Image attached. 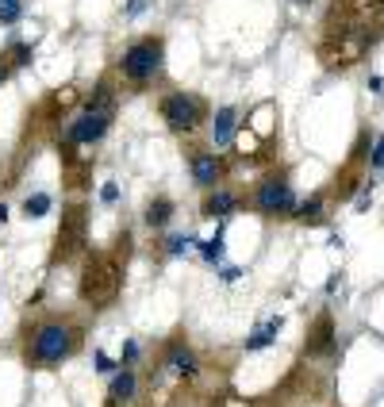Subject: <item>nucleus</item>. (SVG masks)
<instances>
[{"instance_id":"f257e3e1","label":"nucleus","mask_w":384,"mask_h":407,"mask_svg":"<svg viewBox=\"0 0 384 407\" xmlns=\"http://www.w3.org/2000/svg\"><path fill=\"white\" fill-rule=\"evenodd\" d=\"M85 346V327L73 315H42L24 331V365L54 369Z\"/></svg>"},{"instance_id":"f03ea898","label":"nucleus","mask_w":384,"mask_h":407,"mask_svg":"<svg viewBox=\"0 0 384 407\" xmlns=\"http://www.w3.org/2000/svg\"><path fill=\"white\" fill-rule=\"evenodd\" d=\"M123 292V261L119 254H85L81 281H77V296L85 308L104 311L112 308Z\"/></svg>"},{"instance_id":"7ed1b4c3","label":"nucleus","mask_w":384,"mask_h":407,"mask_svg":"<svg viewBox=\"0 0 384 407\" xmlns=\"http://www.w3.org/2000/svg\"><path fill=\"white\" fill-rule=\"evenodd\" d=\"M162 66H166V39L162 35H142V39H131L123 46V54L116 62V73L131 89H146L162 73Z\"/></svg>"},{"instance_id":"20e7f679","label":"nucleus","mask_w":384,"mask_h":407,"mask_svg":"<svg viewBox=\"0 0 384 407\" xmlns=\"http://www.w3.org/2000/svg\"><path fill=\"white\" fill-rule=\"evenodd\" d=\"M158 112H162V119H166V127H169L173 135L200 131V127L208 123V116H211L208 100H204L200 92H189V89L166 92V96L158 100Z\"/></svg>"},{"instance_id":"39448f33","label":"nucleus","mask_w":384,"mask_h":407,"mask_svg":"<svg viewBox=\"0 0 384 407\" xmlns=\"http://www.w3.org/2000/svg\"><path fill=\"white\" fill-rule=\"evenodd\" d=\"M89 254V208L85 204H69L62 211L58 234H54V250H51V266H69L73 258Z\"/></svg>"},{"instance_id":"423d86ee","label":"nucleus","mask_w":384,"mask_h":407,"mask_svg":"<svg viewBox=\"0 0 384 407\" xmlns=\"http://www.w3.org/2000/svg\"><path fill=\"white\" fill-rule=\"evenodd\" d=\"M296 189H293V177L288 173H269V177H261L258 184H254V192H250V208L258 211V216H269V219H277V216H296Z\"/></svg>"},{"instance_id":"0eeeda50","label":"nucleus","mask_w":384,"mask_h":407,"mask_svg":"<svg viewBox=\"0 0 384 407\" xmlns=\"http://www.w3.org/2000/svg\"><path fill=\"white\" fill-rule=\"evenodd\" d=\"M112 119H116V112H89V108H81L66 123L62 142H66V146H92V142H101L104 135L112 131Z\"/></svg>"},{"instance_id":"6e6552de","label":"nucleus","mask_w":384,"mask_h":407,"mask_svg":"<svg viewBox=\"0 0 384 407\" xmlns=\"http://www.w3.org/2000/svg\"><path fill=\"white\" fill-rule=\"evenodd\" d=\"M189 177H192V184H196V189H204V192L219 189V184H223V177H227L223 154H216V150H208V146L189 150Z\"/></svg>"},{"instance_id":"1a4fd4ad","label":"nucleus","mask_w":384,"mask_h":407,"mask_svg":"<svg viewBox=\"0 0 384 407\" xmlns=\"http://www.w3.org/2000/svg\"><path fill=\"white\" fill-rule=\"evenodd\" d=\"M162 369L169 376H181V381H196L200 376V358H196V349L177 334V338L166 342V354H162Z\"/></svg>"},{"instance_id":"9d476101","label":"nucleus","mask_w":384,"mask_h":407,"mask_svg":"<svg viewBox=\"0 0 384 407\" xmlns=\"http://www.w3.org/2000/svg\"><path fill=\"white\" fill-rule=\"evenodd\" d=\"M238 204H243V196H238L234 189H227V184H219V189L204 192L200 219H219V223H227V219L238 211Z\"/></svg>"},{"instance_id":"9b49d317","label":"nucleus","mask_w":384,"mask_h":407,"mask_svg":"<svg viewBox=\"0 0 384 407\" xmlns=\"http://www.w3.org/2000/svg\"><path fill=\"white\" fill-rule=\"evenodd\" d=\"M334 338H338V331H334V315H331V311H319L315 323L308 327V342H304L308 358H323V354H331Z\"/></svg>"},{"instance_id":"f8f14e48","label":"nucleus","mask_w":384,"mask_h":407,"mask_svg":"<svg viewBox=\"0 0 384 407\" xmlns=\"http://www.w3.org/2000/svg\"><path fill=\"white\" fill-rule=\"evenodd\" d=\"M134 396H139V373L119 365L108 381V407H131Z\"/></svg>"},{"instance_id":"ddd939ff","label":"nucleus","mask_w":384,"mask_h":407,"mask_svg":"<svg viewBox=\"0 0 384 407\" xmlns=\"http://www.w3.org/2000/svg\"><path fill=\"white\" fill-rule=\"evenodd\" d=\"M234 127H238V108L234 104H223L216 108V119H211V146L227 150L234 142Z\"/></svg>"},{"instance_id":"4468645a","label":"nucleus","mask_w":384,"mask_h":407,"mask_svg":"<svg viewBox=\"0 0 384 407\" xmlns=\"http://www.w3.org/2000/svg\"><path fill=\"white\" fill-rule=\"evenodd\" d=\"M173 216H177V204H173V196H166V192H158V196L146 204V211H142V223L150 227V231H166L169 223H173Z\"/></svg>"},{"instance_id":"2eb2a0df","label":"nucleus","mask_w":384,"mask_h":407,"mask_svg":"<svg viewBox=\"0 0 384 407\" xmlns=\"http://www.w3.org/2000/svg\"><path fill=\"white\" fill-rule=\"evenodd\" d=\"M81 108H89V112H116V81H112V77H101V81L92 85V92L81 96Z\"/></svg>"},{"instance_id":"dca6fc26","label":"nucleus","mask_w":384,"mask_h":407,"mask_svg":"<svg viewBox=\"0 0 384 407\" xmlns=\"http://www.w3.org/2000/svg\"><path fill=\"white\" fill-rule=\"evenodd\" d=\"M281 327H284V319L281 315H273V319H265V323L258 327V331L250 334V338H246V354H258V349H265V346H273L277 342V334H281Z\"/></svg>"},{"instance_id":"f3484780","label":"nucleus","mask_w":384,"mask_h":407,"mask_svg":"<svg viewBox=\"0 0 384 407\" xmlns=\"http://www.w3.org/2000/svg\"><path fill=\"white\" fill-rule=\"evenodd\" d=\"M323 192H315V196H308L304 200V204H296V219H300V223H323Z\"/></svg>"},{"instance_id":"a211bd4d","label":"nucleus","mask_w":384,"mask_h":407,"mask_svg":"<svg viewBox=\"0 0 384 407\" xmlns=\"http://www.w3.org/2000/svg\"><path fill=\"white\" fill-rule=\"evenodd\" d=\"M51 208H54V196H51V192H31V196L24 200V216H27V219L51 216Z\"/></svg>"},{"instance_id":"6ab92c4d","label":"nucleus","mask_w":384,"mask_h":407,"mask_svg":"<svg viewBox=\"0 0 384 407\" xmlns=\"http://www.w3.org/2000/svg\"><path fill=\"white\" fill-rule=\"evenodd\" d=\"M223 250H227V242H223V227H219L211 239H204L200 242V254H204V261L208 266H216V261H223Z\"/></svg>"},{"instance_id":"aec40b11","label":"nucleus","mask_w":384,"mask_h":407,"mask_svg":"<svg viewBox=\"0 0 384 407\" xmlns=\"http://www.w3.org/2000/svg\"><path fill=\"white\" fill-rule=\"evenodd\" d=\"M4 58L12 62V69H19V66H31V58H35V46H31V42H12V46L4 50Z\"/></svg>"},{"instance_id":"412c9836","label":"nucleus","mask_w":384,"mask_h":407,"mask_svg":"<svg viewBox=\"0 0 384 407\" xmlns=\"http://www.w3.org/2000/svg\"><path fill=\"white\" fill-rule=\"evenodd\" d=\"M19 16H24V0H0V24L4 27L19 24Z\"/></svg>"},{"instance_id":"4be33fe9","label":"nucleus","mask_w":384,"mask_h":407,"mask_svg":"<svg viewBox=\"0 0 384 407\" xmlns=\"http://www.w3.org/2000/svg\"><path fill=\"white\" fill-rule=\"evenodd\" d=\"M192 242H196L192 234H169V239H166V258H181Z\"/></svg>"},{"instance_id":"5701e85b","label":"nucleus","mask_w":384,"mask_h":407,"mask_svg":"<svg viewBox=\"0 0 384 407\" xmlns=\"http://www.w3.org/2000/svg\"><path fill=\"white\" fill-rule=\"evenodd\" d=\"M139 354H142V346H139L134 338H127V342H123V354H119V365H123V369H134Z\"/></svg>"},{"instance_id":"b1692460","label":"nucleus","mask_w":384,"mask_h":407,"mask_svg":"<svg viewBox=\"0 0 384 407\" xmlns=\"http://www.w3.org/2000/svg\"><path fill=\"white\" fill-rule=\"evenodd\" d=\"M269 116H273V104H261V108L254 112V131H258V135H269V131H273V123H265Z\"/></svg>"},{"instance_id":"393cba45","label":"nucleus","mask_w":384,"mask_h":407,"mask_svg":"<svg viewBox=\"0 0 384 407\" xmlns=\"http://www.w3.org/2000/svg\"><path fill=\"white\" fill-rule=\"evenodd\" d=\"M92 365H96V373H104V376H112V373H116V361H112L108 358V354H104V349H92Z\"/></svg>"},{"instance_id":"a878e982","label":"nucleus","mask_w":384,"mask_h":407,"mask_svg":"<svg viewBox=\"0 0 384 407\" xmlns=\"http://www.w3.org/2000/svg\"><path fill=\"white\" fill-rule=\"evenodd\" d=\"M101 204H119V184L116 181H104V189H101Z\"/></svg>"},{"instance_id":"bb28decb","label":"nucleus","mask_w":384,"mask_h":407,"mask_svg":"<svg viewBox=\"0 0 384 407\" xmlns=\"http://www.w3.org/2000/svg\"><path fill=\"white\" fill-rule=\"evenodd\" d=\"M369 166H373V169H384V135L373 142V154H369Z\"/></svg>"},{"instance_id":"cd10ccee","label":"nucleus","mask_w":384,"mask_h":407,"mask_svg":"<svg viewBox=\"0 0 384 407\" xmlns=\"http://www.w3.org/2000/svg\"><path fill=\"white\" fill-rule=\"evenodd\" d=\"M369 204H373V189H369V184H361V189H358V200H354V208H358V211H369Z\"/></svg>"},{"instance_id":"c85d7f7f","label":"nucleus","mask_w":384,"mask_h":407,"mask_svg":"<svg viewBox=\"0 0 384 407\" xmlns=\"http://www.w3.org/2000/svg\"><path fill=\"white\" fill-rule=\"evenodd\" d=\"M238 277H243V269H238V266H227V269H219V281H223V284H234V281H238Z\"/></svg>"},{"instance_id":"c756f323","label":"nucleus","mask_w":384,"mask_h":407,"mask_svg":"<svg viewBox=\"0 0 384 407\" xmlns=\"http://www.w3.org/2000/svg\"><path fill=\"white\" fill-rule=\"evenodd\" d=\"M8 77H12V62L4 58V54H0V85L8 81Z\"/></svg>"},{"instance_id":"7c9ffc66","label":"nucleus","mask_w":384,"mask_h":407,"mask_svg":"<svg viewBox=\"0 0 384 407\" xmlns=\"http://www.w3.org/2000/svg\"><path fill=\"white\" fill-rule=\"evenodd\" d=\"M142 8H146V0H131V4L123 8V16H139Z\"/></svg>"},{"instance_id":"2f4dec72","label":"nucleus","mask_w":384,"mask_h":407,"mask_svg":"<svg viewBox=\"0 0 384 407\" xmlns=\"http://www.w3.org/2000/svg\"><path fill=\"white\" fill-rule=\"evenodd\" d=\"M4 219H8V208H4V204H0V223H4Z\"/></svg>"}]
</instances>
